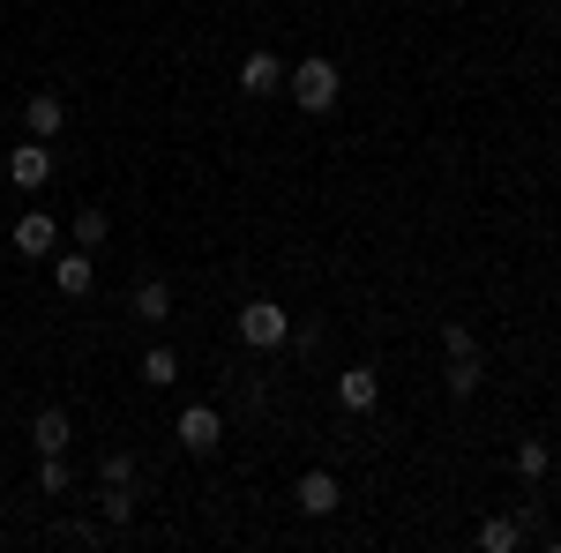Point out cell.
Masks as SVG:
<instances>
[{
    "mask_svg": "<svg viewBox=\"0 0 561 553\" xmlns=\"http://www.w3.org/2000/svg\"><path fill=\"white\" fill-rule=\"evenodd\" d=\"M53 285H60V299H90L98 292V262H90V247H76V255L53 262Z\"/></svg>",
    "mask_w": 561,
    "mask_h": 553,
    "instance_id": "9c48e42d",
    "label": "cell"
},
{
    "mask_svg": "<svg viewBox=\"0 0 561 553\" xmlns=\"http://www.w3.org/2000/svg\"><path fill=\"white\" fill-rule=\"evenodd\" d=\"M128 314L135 322H173V285H165V277H142L128 292Z\"/></svg>",
    "mask_w": 561,
    "mask_h": 553,
    "instance_id": "30bf717a",
    "label": "cell"
},
{
    "mask_svg": "<svg viewBox=\"0 0 561 553\" xmlns=\"http://www.w3.org/2000/svg\"><path fill=\"white\" fill-rule=\"evenodd\" d=\"M479 546L486 553H517L524 546V516H479Z\"/></svg>",
    "mask_w": 561,
    "mask_h": 553,
    "instance_id": "4fadbf2b",
    "label": "cell"
},
{
    "mask_svg": "<svg viewBox=\"0 0 561 553\" xmlns=\"http://www.w3.org/2000/svg\"><path fill=\"white\" fill-rule=\"evenodd\" d=\"M53 247H60V224H53L45 210H31L23 224H15V255H53Z\"/></svg>",
    "mask_w": 561,
    "mask_h": 553,
    "instance_id": "8fae6325",
    "label": "cell"
},
{
    "mask_svg": "<svg viewBox=\"0 0 561 553\" xmlns=\"http://www.w3.org/2000/svg\"><path fill=\"white\" fill-rule=\"evenodd\" d=\"M479 382H486V367H479V352H465V359H449V375H442V389L457 396V404H472Z\"/></svg>",
    "mask_w": 561,
    "mask_h": 553,
    "instance_id": "5bb4252c",
    "label": "cell"
},
{
    "mask_svg": "<svg viewBox=\"0 0 561 553\" xmlns=\"http://www.w3.org/2000/svg\"><path fill=\"white\" fill-rule=\"evenodd\" d=\"M98 486H135V457L128 449H113V457L98 464Z\"/></svg>",
    "mask_w": 561,
    "mask_h": 553,
    "instance_id": "d6986e66",
    "label": "cell"
},
{
    "mask_svg": "<svg viewBox=\"0 0 561 553\" xmlns=\"http://www.w3.org/2000/svg\"><path fill=\"white\" fill-rule=\"evenodd\" d=\"M547 464H554L547 441H517V471H524V479H547Z\"/></svg>",
    "mask_w": 561,
    "mask_h": 553,
    "instance_id": "ac0fdd59",
    "label": "cell"
},
{
    "mask_svg": "<svg viewBox=\"0 0 561 553\" xmlns=\"http://www.w3.org/2000/svg\"><path fill=\"white\" fill-rule=\"evenodd\" d=\"M135 516V486H105V523H113V531H121V523H128Z\"/></svg>",
    "mask_w": 561,
    "mask_h": 553,
    "instance_id": "44dd1931",
    "label": "cell"
},
{
    "mask_svg": "<svg viewBox=\"0 0 561 553\" xmlns=\"http://www.w3.org/2000/svg\"><path fill=\"white\" fill-rule=\"evenodd\" d=\"M105 232H113V217L98 210V203H90V210H76V247H90V255H98V247H105Z\"/></svg>",
    "mask_w": 561,
    "mask_h": 553,
    "instance_id": "2e32d148",
    "label": "cell"
},
{
    "mask_svg": "<svg viewBox=\"0 0 561 553\" xmlns=\"http://www.w3.org/2000/svg\"><path fill=\"white\" fill-rule=\"evenodd\" d=\"M60 539H68V546H98V523H76V516H68V523H60Z\"/></svg>",
    "mask_w": 561,
    "mask_h": 553,
    "instance_id": "7402d4cb",
    "label": "cell"
},
{
    "mask_svg": "<svg viewBox=\"0 0 561 553\" xmlns=\"http://www.w3.org/2000/svg\"><path fill=\"white\" fill-rule=\"evenodd\" d=\"M217 441H225V412H217V404H187V412H180V449H187V457H210Z\"/></svg>",
    "mask_w": 561,
    "mask_h": 553,
    "instance_id": "3957f363",
    "label": "cell"
},
{
    "mask_svg": "<svg viewBox=\"0 0 561 553\" xmlns=\"http://www.w3.org/2000/svg\"><path fill=\"white\" fill-rule=\"evenodd\" d=\"M240 90H248V97H270V90H285V60H277L270 45H255V53L240 60Z\"/></svg>",
    "mask_w": 561,
    "mask_h": 553,
    "instance_id": "ba28073f",
    "label": "cell"
},
{
    "mask_svg": "<svg viewBox=\"0 0 561 553\" xmlns=\"http://www.w3.org/2000/svg\"><path fill=\"white\" fill-rule=\"evenodd\" d=\"M293 502H300V516H337V502H345V486H337V471H300Z\"/></svg>",
    "mask_w": 561,
    "mask_h": 553,
    "instance_id": "277c9868",
    "label": "cell"
},
{
    "mask_svg": "<svg viewBox=\"0 0 561 553\" xmlns=\"http://www.w3.org/2000/svg\"><path fill=\"white\" fill-rule=\"evenodd\" d=\"M285 337H293V314L277 299H248L240 307V344L248 352H285Z\"/></svg>",
    "mask_w": 561,
    "mask_h": 553,
    "instance_id": "7a4b0ae2",
    "label": "cell"
},
{
    "mask_svg": "<svg viewBox=\"0 0 561 553\" xmlns=\"http://www.w3.org/2000/svg\"><path fill=\"white\" fill-rule=\"evenodd\" d=\"M23 128L38 135V142H53V135L68 128V105H60V90H31V97H23Z\"/></svg>",
    "mask_w": 561,
    "mask_h": 553,
    "instance_id": "52a82bcc",
    "label": "cell"
},
{
    "mask_svg": "<svg viewBox=\"0 0 561 553\" xmlns=\"http://www.w3.org/2000/svg\"><path fill=\"white\" fill-rule=\"evenodd\" d=\"M442 352H449V359H465V352H479L472 322H442Z\"/></svg>",
    "mask_w": 561,
    "mask_h": 553,
    "instance_id": "ffe728a7",
    "label": "cell"
},
{
    "mask_svg": "<svg viewBox=\"0 0 561 553\" xmlns=\"http://www.w3.org/2000/svg\"><path fill=\"white\" fill-rule=\"evenodd\" d=\"M142 382H150V389H173L180 382V352H173V344H150V352H142Z\"/></svg>",
    "mask_w": 561,
    "mask_h": 553,
    "instance_id": "9a60e30c",
    "label": "cell"
},
{
    "mask_svg": "<svg viewBox=\"0 0 561 553\" xmlns=\"http://www.w3.org/2000/svg\"><path fill=\"white\" fill-rule=\"evenodd\" d=\"M539 8H554V0H539Z\"/></svg>",
    "mask_w": 561,
    "mask_h": 553,
    "instance_id": "603a6c76",
    "label": "cell"
},
{
    "mask_svg": "<svg viewBox=\"0 0 561 553\" xmlns=\"http://www.w3.org/2000/svg\"><path fill=\"white\" fill-rule=\"evenodd\" d=\"M68 434H76L68 412H38V419H31V449H38V457H68Z\"/></svg>",
    "mask_w": 561,
    "mask_h": 553,
    "instance_id": "7c38bea8",
    "label": "cell"
},
{
    "mask_svg": "<svg viewBox=\"0 0 561 553\" xmlns=\"http://www.w3.org/2000/svg\"><path fill=\"white\" fill-rule=\"evenodd\" d=\"M285 90L300 97V113H330V105H337V90H345V76H337V60L307 53L300 68H285Z\"/></svg>",
    "mask_w": 561,
    "mask_h": 553,
    "instance_id": "6da1fadb",
    "label": "cell"
},
{
    "mask_svg": "<svg viewBox=\"0 0 561 553\" xmlns=\"http://www.w3.org/2000/svg\"><path fill=\"white\" fill-rule=\"evenodd\" d=\"M38 486L53 494V502H68V486H76V471H68V457H45V464H38Z\"/></svg>",
    "mask_w": 561,
    "mask_h": 553,
    "instance_id": "e0dca14e",
    "label": "cell"
},
{
    "mask_svg": "<svg viewBox=\"0 0 561 553\" xmlns=\"http://www.w3.org/2000/svg\"><path fill=\"white\" fill-rule=\"evenodd\" d=\"M8 180H15V187H45V180H53V142H38V135L15 142V150H8Z\"/></svg>",
    "mask_w": 561,
    "mask_h": 553,
    "instance_id": "5b68a950",
    "label": "cell"
},
{
    "mask_svg": "<svg viewBox=\"0 0 561 553\" xmlns=\"http://www.w3.org/2000/svg\"><path fill=\"white\" fill-rule=\"evenodd\" d=\"M337 404H345L352 419H367V412L382 404V375H375V367H345V375H337Z\"/></svg>",
    "mask_w": 561,
    "mask_h": 553,
    "instance_id": "8992f818",
    "label": "cell"
}]
</instances>
